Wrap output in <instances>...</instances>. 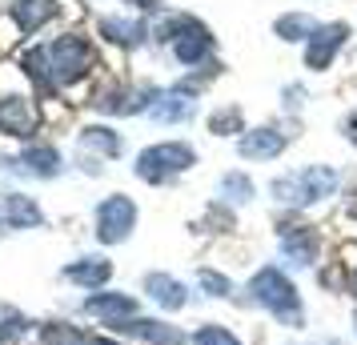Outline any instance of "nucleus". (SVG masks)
Returning <instances> with one entry per match:
<instances>
[{
  "mask_svg": "<svg viewBox=\"0 0 357 345\" xmlns=\"http://www.w3.org/2000/svg\"><path fill=\"white\" fill-rule=\"evenodd\" d=\"M93 68V45L84 36H56L45 49H33L24 56V72L36 77L45 89H68Z\"/></svg>",
  "mask_w": 357,
  "mask_h": 345,
  "instance_id": "obj_1",
  "label": "nucleus"
},
{
  "mask_svg": "<svg viewBox=\"0 0 357 345\" xmlns=\"http://www.w3.org/2000/svg\"><path fill=\"white\" fill-rule=\"evenodd\" d=\"M249 293H253V301H257L273 321H281V325H289V329L305 325V305H301V293H297V285H293L277 265H265V269L253 273Z\"/></svg>",
  "mask_w": 357,
  "mask_h": 345,
  "instance_id": "obj_2",
  "label": "nucleus"
},
{
  "mask_svg": "<svg viewBox=\"0 0 357 345\" xmlns=\"http://www.w3.org/2000/svg\"><path fill=\"white\" fill-rule=\"evenodd\" d=\"M36 129H40V109L33 100V89L13 68H0V132L29 141Z\"/></svg>",
  "mask_w": 357,
  "mask_h": 345,
  "instance_id": "obj_3",
  "label": "nucleus"
},
{
  "mask_svg": "<svg viewBox=\"0 0 357 345\" xmlns=\"http://www.w3.org/2000/svg\"><path fill=\"white\" fill-rule=\"evenodd\" d=\"M333 189H337V173H333L329 164H305V169H297L289 177H277L273 197L281 201V205L305 209V205H317V201L333 197Z\"/></svg>",
  "mask_w": 357,
  "mask_h": 345,
  "instance_id": "obj_4",
  "label": "nucleus"
},
{
  "mask_svg": "<svg viewBox=\"0 0 357 345\" xmlns=\"http://www.w3.org/2000/svg\"><path fill=\"white\" fill-rule=\"evenodd\" d=\"M197 153L185 141H165V145H149L137 157V177L149 185H169L173 177H181L185 169H193Z\"/></svg>",
  "mask_w": 357,
  "mask_h": 345,
  "instance_id": "obj_5",
  "label": "nucleus"
},
{
  "mask_svg": "<svg viewBox=\"0 0 357 345\" xmlns=\"http://www.w3.org/2000/svg\"><path fill=\"white\" fill-rule=\"evenodd\" d=\"M157 40H173V52H177L181 65H201V61H209V52H213L209 29L189 17L165 20L161 29H157Z\"/></svg>",
  "mask_w": 357,
  "mask_h": 345,
  "instance_id": "obj_6",
  "label": "nucleus"
},
{
  "mask_svg": "<svg viewBox=\"0 0 357 345\" xmlns=\"http://www.w3.org/2000/svg\"><path fill=\"white\" fill-rule=\"evenodd\" d=\"M132 225H137V205L125 193H113L97 205V237L100 245H121L132 237Z\"/></svg>",
  "mask_w": 357,
  "mask_h": 345,
  "instance_id": "obj_7",
  "label": "nucleus"
},
{
  "mask_svg": "<svg viewBox=\"0 0 357 345\" xmlns=\"http://www.w3.org/2000/svg\"><path fill=\"white\" fill-rule=\"evenodd\" d=\"M89 317H97L100 325L116 329L121 321H129V317H137V301H132L129 293H113V289H97V293L84 297L81 305Z\"/></svg>",
  "mask_w": 357,
  "mask_h": 345,
  "instance_id": "obj_8",
  "label": "nucleus"
},
{
  "mask_svg": "<svg viewBox=\"0 0 357 345\" xmlns=\"http://www.w3.org/2000/svg\"><path fill=\"white\" fill-rule=\"evenodd\" d=\"M113 333H129V337H137V342H145V345H189V337H185L177 325L157 321V317H129V321H121Z\"/></svg>",
  "mask_w": 357,
  "mask_h": 345,
  "instance_id": "obj_9",
  "label": "nucleus"
},
{
  "mask_svg": "<svg viewBox=\"0 0 357 345\" xmlns=\"http://www.w3.org/2000/svg\"><path fill=\"white\" fill-rule=\"evenodd\" d=\"M345 36H349V29L345 24H317L313 29V36H309V49H305V65L309 68H329L333 65V56H337V49L345 45Z\"/></svg>",
  "mask_w": 357,
  "mask_h": 345,
  "instance_id": "obj_10",
  "label": "nucleus"
},
{
  "mask_svg": "<svg viewBox=\"0 0 357 345\" xmlns=\"http://www.w3.org/2000/svg\"><path fill=\"white\" fill-rule=\"evenodd\" d=\"M149 116L157 125H185L197 116V97L185 93V89H169V93H157V100L149 105Z\"/></svg>",
  "mask_w": 357,
  "mask_h": 345,
  "instance_id": "obj_11",
  "label": "nucleus"
},
{
  "mask_svg": "<svg viewBox=\"0 0 357 345\" xmlns=\"http://www.w3.org/2000/svg\"><path fill=\"white\" fill-rule=\"evenodd\" d=\"M317 253H321V237L317 229H309V225H293V229H281V257L289 265H313L317 261Z\"/></svg>",
  "mask_w": 357,
  "mask_h": 345,
  "instance_id": "obj_12",
  "label": "nucleus"
},
{
  "mask_svg": "<svg viewBox=\"0 0 357 345\" xmlns=\"http://www.w3.org/2000/svg\"><path fill=\"white\" fill-rule=\"evenodd\" d=\"M36 225H45V213L33 197L0 193V229H36Z\"/></svg>",
  "mask_w": 357,
  "mask_h": 345,
  "instance_id": "obj_13",
  "label": "nucleus"
},
{
  "mask_svg": "<svg viewBox=\"0 0 357 345\" xmlns=\"http://www.w3.org/2000/svg\"><path fill=\"white\" fill-rule=\"evenodd\" d=\"M237 153L245 161H273L285 153V132L277 129H245L237 141Z\"/></svg>",
  "mask_w": 357,
  "mask_h": 345,
  "instance_id": "obj_14",
  "label": "nucleus"
},
{
  "mask_svg": "<svg viewBox=\"0 0 357 345\" xmlns=\"http://www.w3.org/2000/svg\"><path fill=\"white\" fill-rule=\"evenodd\" d=\"M153 100H157V89H153V84H141V89H109V93H100L97 97V109L132 116V113H145Z\"/></svg>",
  "mask_w": 357,
  "mask_h": 345,
  "instance_id": "obj_15",
  "label": "nucleus"
},
{
  "mask_svg": "<svg viewBox=\"0 0 357 345\" xmlns=\"http://www.w3.org/2000/svg\"><path fill=\"white\" fill-rule=\"evenodd\" d=\"M61 277H65L68 285H81V289H89V293H97L100 285H109L113 265L105 261V257H81V261L65 265V269H61Z\"/></svg>",
  "mask_w": 357,
  "mask_h": 345,
  "instance_id": "obj_16",
  "label": "nucleus"
},
{
  "mask_svg": "<svg viewBox=\"0 0 357 345\" xmlns=\"http://www.w3.org/2000/svg\"><path fill=\"white\" fill-rule=\"evenodd\" d=\"M145 297L153 301V305L169 309V313H177V309L189 305V289H185L177 277H169V273H149L145 277Z\"/></svg>",
  "mask_w": 357,
  "mask_h": 345,
  "instance_id": "obj_17",
  "label": "nucleus"
},
{
  "mask_svg": "<svg viewBox=\"0 0 357 345\" xmlns=\"http://www.w3.org/2000/svg\"><path fill=\"white\" fill-rule=\"evenodd\" d=\"M13 164H17V173H24V177H56L65 169L61 164V153L52 145H29Z\"/></svg>",
  "mask_w": 357,
  "mask_h": 345,
  "instance_id": "obj_18",
  "label": "nucleus"
},
{
  "mask_svg": "<svg viewBox=\"0 0 357 345\" xmlns=\"http://www.w3.org/2000/svg\"><path fill=\"white\" fill-rule=\"evenodd\" d=\"M56 13H61L56 0H17V4H13V20H17L20 33H36V29H45Z\"/></svg>",
  "mask_w": 357,
  "mask_h": 345,
  "instance_id": "obj_19",
  "label": "nucleus"
},
{
  "mask_svg": "<svg viewBox=\"0 0 357 345\" xmlns=\"http://www.w3.org/2000/svg\"><path fill=\"white\" fill-rule=\"evenodd\" d=\"M100 33L109 36L113 45L132 49V45H141V40H145V24H141V20H116V17H109V20H100Z\"/></svg>",
  "mask_w": 357,
  "mask_h": 345,
  "instance_id": "obj_20",
  "label": "nucleus"
},
{
  "mask_svg": "<svg viewBox=\"0 0 357 345\" xmlns=\"http://www.w3.org/2000/svg\"><path fill=\"white\" fill-rule=\"evenodd\" d=\"M40 345H89V333H81L68 321H49L40 329Z\"/></svg>",
  "mask_w": 357,
  "mask_h": 345,
  "instance_id": "obj_21",
  "label": "nucleus"
},
{
  "mask_svg": "<svg viewBox=\"0 0 357 345\" xmlns=\"http://www.w3.org/2000/svg\"><path fill=\"white\" fill-rule=\"evenodd\" d=\"M81 148H93V153H105V157H116V153H121V137H116L113 129L93 125V129L81 132Z\"/></svg>",
  "mask_w": 357,
  "mask_h": 345,
  "instance_id": "obj_22",
  "label": "nucleus"
},
{
  "mask_svg": "<svg viewBox=\"0 0 357 345\" xmlns=\"http://www.w3.org/2000/svg\"><path fill=\"white\" fill-rule=\"evenodd\" d=\"M217 193H221L229 205H245V201H253V181H249L245 173H225L221 185H217Z\"/></svg>",
  "mask_w": 357,
  "mask_h": 345,
  "instance_id": "obj_23",
  "label": "nucleus"
},
{
  "mask_svg": "<svg viewBox=\"0 0 357 345\" xmlns=\"http://www.w3.org/2000/svg\"><path fill=\"white\" fill-rule=\"evenodd\" d=\"M313 29H317V24L309 17H301V13H289V17L277 20V36H281V40H309Z\"/></svg>",
  "mask_w": 357,
  "mask_h": 345,
  "instance_id": "obj_24",
  "label": "nucleus"
},
{
  "mask_svg": "<svg viewBox=\"0 0 357 345\" xmlns=\"http://www.w3.org/2000/svg\"><path fill=\"white\" fill-rule=\"evenodd\" d=\"M193 345H241V337L233 329L217 325V321H205V325L193 333Z\"/></svg>",
  "mask_w": 357,
  "mask_h": 345,
  "instance_id": "obj_25",
  "label": "nucleus"
},
{
  "mask_svg": "<svg viewBox=\"0 0 357 345\" xmlns=\"http://www.w3.org/2000/svg\"><path fill=\"white\" fill-rule=\"evenodd\" d=\"M20 333H29V317L13 305H0V342H17Z\"/></svg>",
  "mask_w": 357,
  "mask_h": 345,
  "instance_id": "obj_26",
  "label": "nucleus"
},
{
  "mask_svg": "<svg viewBox=\"0 0 357 345\" xmlns=\"http://www.w3.org/2000/svg\"><path fill=\"white\" fill-rule=\"evenodd\" d=\"M197 285H201L209 297H229L233 293V281H229L225 273H217V269H201V273H197Z\"/></svg>",
  "mask_w": 357,
  "mask_h": 345,
  "instance_id": "obj_27",
  "label": "nucleus"
},
{
  "mask_svg": "<svg viewBox=\"0 0 357 345\" xmlns=\"http://www.w3.org/2000/svg\"><path fill=\"white\" fill-rule=\"evenodd\" d=\"M209 129L217 132V137H225V132H245V125H241V109H225V113H213Z\"/></svg>",
  "mask_w": 357,
  "mask_h": 345,
  "instance_id": "obj_28",
  "label": "nucleus"
},
{
  "mask_svg": "<svg viewBox=\"0 0 357 345\" xmlns=\"http://www.w3.org/2000/svg\"><path fill=\"white\" fill-rule=\"evenodd\" d=\"M345 137L357 145V116H349V121H345Z\"/></svg>",
  "mask_w": 357,
  "mask_h": 345,
  "instance_id": "obj_29",
  "label": "nucleus"
},
{
  "mask_svg": "<svg viewBox=\"0 0 357 345\" xmlns=\"http://www.w3.org/2000/svg\"><path fill=\"white\" fill-rule=\"evenodd\" d=\"M89 345H121V342H113V337H89Z\"/></svg>",
  "mask_w": 357,
  "mask_h": 345,
  "instance_id": "obj_30",
  "label": "nucleus"
},
{
  "mask_svg": "<svg viewBox=\"0 0 357 345\" xmlns=\"http://www.w3.org/2000/svg\"><path fill=\"white\" fill-rule=\"evenodd\" d=\"M132 4H141V8H161V0H132Z\"/></svg>",
  "mask_w": 357,
  "mask_h": 345,
  "instance_id": "obj_31",
  "label": "nucleus"
},
{
  "mask_svg": "<svg viewBox=\"0 0 357 345\" xmlns=\"http://www.w3.org/2000/svg\"><path fill=\"white\" fill-rule=\"evenodd\" d=\"M349 289H354V297H357V269H354V277H349Z\"/></svg>",
  "mask_w": 357,
  "mask_h": 345,
  "instance_id": "obj_32",
  "label": "nucleus"
},
{
  "mask_svg": "<svg viewBox=\"0 0 357 345\" xmlns=\"http://www.w3.org/2000/svg\"><path fill=\"white\" fill-rule=\"evenodd\" d=\"M354 333H357V313H354Z\"/></svg>",
  "mask_w": 357,
  "mask_h": 345,
  "instance_id": "obj_33",
  "label": "nucleus"
},
{
  "mask_svg": "<svg viewBox=\"0 0 357 345\" xmlns=\"http://www.w3.org/2000/svg\"><path fill=\"white\" fill-rule=\"evenodd\" d=\"M0 345H17V342H0Z\"/></svg>",
  "mask_w": 357,
  "mask_h": 345,
  "instance_id": "obj_34",
  "label": "nucleus"
}]
</instances>
